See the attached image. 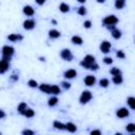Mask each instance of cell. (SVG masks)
<instances>
[{"instance_id":"7402d4cb","label":"cell","mask_w":135,"mask_h":135,"mask_svg":"<svg viewBox=\"0 0 135 135\" xmlns=\"http://www.w3.org/2000/svg\"><path fill=\"white\" fill-rule=\"evenodd\" d=\"M25 110H27V104H25V102H21V104L18 106V111L21 114H23Z\"/></svg>"},{"instance_id":"7bdbcfd3","label":"cell","mask_w":135,"mask_h":135,"mask_svg":"<svg viewBox=\"0 0 135 135\" xmlns=\"http://www.w3.org/2000/svg\"><path fill=\"white\" fill-rule=\"evenodd\" d=\"M78 1H79L80 3H83V2H86V0H78Z\"/></svg>"},{"instance_id":"d590c367","label":"cell","mask_w":135,"mask_h":135,"mask_svg":"<svg viewBox=\"0 0 135 135\" xmlns=\"http://www.w3.org/2000/svg\"><path fill=\"white\" fill-rule=\"evenodd\" d=\"M90 69H91V70H97L98 69V65H96V63L94 62V63H92V65H91Z\"/></svg>"},{"instance_id":"e575fe53","label":"cell","mask_w":135,"mask_h":135,"mask_svg":"<svg viewBox=\"0 0 135 135\" xmlns=\"http://www.w3.org/2000/svg\"><path fill=\"white\" fill-rule=\"evenodd\" d=\"M116 55H117V57H118V58H125V54H124V52H123V51H118V52L116 53Z\"/></svg>"},{"instance_id":"f1b7e54d","label":"cell","mask_w":135,"mask_h":135,"mask_svg":"<svg viewBox=\"0 0 135 135\" xmlns=\"http://www.w3.org/2000/svg\"><path fill=\"white\" fill-rule=\"evenodd\" d=\"M57 102H58V99H57L56 97H53V98H51V99H49V106H51V107H53V106H55Z\"/></svg>"},{"instance_id":"8992f818","label":"cell","mask_w":135,"mask_h":135,"mask_svg":"<svg viewBox=\"0 0 135 135\" xmlns=\"http://www.w3.org/2000/svg\"><path fill=\"white\" fill-rule=\"evenodd\" d=\"M110 49H111V43L109 42V41H104V42H101V44H100V50H101L102 53H108V52H110Z\"/></svg>"},{"instance_id":"7c38bea8","label":"cell","mask_w":135,"mask_h":135,"mask_svg":"<svg viewBox=\"0 0 135 135\" xmlns=\"http://www.w3.org/2000/svg\"><path fill=\"white\" fill-rule=\"evenodd\" d=\"M23 13L25 15H28V16H32V15H34V9L32 8L31 5H25L24 8H23Z\"/></svg>"},{"instance_id":"cb8c5ba5","label":"cell","mask_w":135,"mask_h":135,"mask_svg":"<svg viewBox=\"0 0 135 135\" xmlns=\"http://www.w3.org/2000/svg\"><path fill=\"white\" fill-rule=\"evenodd\" d=\"M112 36L115 38V39H118V38H120L121 37V32L119 31V30H114L113 32H112Z\"/></svg>"},{"instance_id":"603a6c76","label":"cell","mask_w":135,"mask_h":135,"mask_svg":"<svg viewBox=\"0 0 135 135\" xmlns=\"http://www.w3.org/2000/svg\"><path fill=\"white\" fill-rule=\"evenodd\" d=\"M51 93L52 94H59L60 93V89L58 86H51Z\"/></svg>"},{"instance_id":"60d3db41","label":"cell","mask_w":135,"mask_h":135,"mask_svg":"<svg viewBox=\"0 0 135 135\" xmlns=\"http://www.w3.org/2000/svg\"><path fill=\"white\" fill-rule=\"evenodd\" d=\"M91 134H92V135H93V134H100V131L95 130V131H92V132H91Z\"/></svg>"},{"instance_id":"7a4b0ae2","label":"cell","mask_w":135,"mask_h":135,"mask_svg":"<svg viewBox=\"0 0 135 135\" xmlns=\"http://www.w3.org/2000/svg\"><path fill=\"white\" fill-rule=\"evenodd\" d=\"M13 53H14V49H13L12 47H9V46H5L3 47L2 49V54H3V57H4V59L6 60H10V57L13 55Z\"/></svg>"},{"instance_id":"ac0fdd59","label":"cell","mask_w":135,"mask_h":135,"mask_svg":"<svg viewBox=\"0 0 135 135\" xmlns=\"http://www.w3.org/2000/svg\"><path fill=\"white\" fill-rule=\"evenodd\" d=\"M8 39L10 41H17L18 39H22V36H19L17 34H12V35H10L8 37Z\"/></svg>"},{"instance_id":"ab89813d","label":"cell","mask_w":135,"mask_h":135,"mask_svg":"<svg viewBox=\"0 0 135 135\" xmlns=\"http://www.w3.org/2000/svg\"><path fill=\"white\" fill-rule=\"evenodd\" d=\"M44 1H46V0H36V3L39 4V5H41V4L44 3Z\"/></svg>"},{"instance_id":"f546056e","label":"cell","mask_w":135,"mask_h":135,"mask_svg":"<svg viewBox=\"0 0 135 135\" xmlns=\"http://www.w3.org/2000/svg\"><path fill=\"white\" fill-rule=\"evenodd\" d=\"M127 131H128V132L133 133V132L135 131V125H133V124L128 125V126H127Z\"/></svg>"},{"instance_id":"836d02e7","label":"cell","mask_w":135,"mask_h":135,"mask_svg":"<svg viewBox=\"0 0 135 135\" xmlns=\"http://www.w3.org/2000/svg\"><path fill=\"white\" fill-rule=\"evenodd\" d=\"M112 58L111 57H105V59H104V62L107 63V65H110V63H112Z\"/></svg>"},{"instance_id":"9a60e30c","label":"cell","mask_w":135,"mask_h":135,"mask_svg":"<svg viewBox=\"0 0 135 135\" xmlns=\"http://www.w3.org/2000/svg\"><path fill=\"white\" fill-rule=\"evenodd\" d=\"M66 129H68V131H70V132H75L76 130H77V128H76V126L74 125V124H72V123H68L67 125H66Z\"/></svg>"},{"instance_id":"83f0119b","label":"cell","mask_w":135,"mask_h":135,"mask_svg":"<svg viewBox=\"0 0 135 135\" xmlns=\"http://www.w3.org/2000/svg\"><path fill=\"white\" fill-rule=\"evenodd\" d=\"M134 102H135V98L134 97H129V99H128V104H129V106H130L131 109H134L135 108Z\"/></svg>"},{"instance_id":"44dd1931","label":"cell","mask_w":135,"mask_h":135,"mask_svg":"<svg viewBox=\"0 0 135 135\" xmlns=\"http://www.w3.org/2000/svg\"><path fill=\"white\" fill-rule=\"evenodd\" d=\"M54 127L56 129H59V130H62V129H66V125H63L60 121H54Z\"/></svg>"},{"instance_id":"2e32d148","label":"cell","mask_w":135,"mask_h":135,"mask_svg":"<svg viewBox=\"0 0 135 135\" xmlns=\"http://www.w3.org/2000/svg\"><path fill=\"white\" fill-rule=\"evenodd\" d=\"M125 3H126L125 0H115V6H116V9H118V10L123 9L125 6Z\"/></svg>"},{"instance_id":"3957f363","label":"cell","mask_w":135,"mask_h":135,"mask_svg":"<svg viewBox=\"0 0 135 135\" xmlns=\"http://www.w3.org/2000/svg\"><path fill=\"white\" fill-rule=\"evenodd\" d=\"M92 98V94L90 91H83L81 96H80V102L81 104H87V102H89L90 100H91Z\"/></svg>"},{"instance_id":"d6986e66","label":"cell","mask_w":135,"mask_h":135,"mask_svg":"<svg viewBox=\"0 0 135 135\" xmlns=\"http://www.w3.org/2000/svg\"><path fill=\"white\" fill-rule=\"evenodd\" d=\"M113 82L115 83V85H120V83L123 82V78H121V76L120 75H114Z\"/></svg>"},{"instance_id":"484cf974","label":"cell","mask_w":135,"mask_h":135,"mask_svg":"<svg viewBox=\"0 0 135 135\" xmlns=\"http://www.w3.org/2000/svg\"><path fill=\"white\" fill-rule=\"evenodd\" d=\"M109 80L107 79V78H104V79H100V81H99V85H100V87H104V88H107L108 86H109Z\"/></svg>"},{"instance_id":"4316f807","label":"cell","mask_w":135,"mask_h":135,"mask_svg":"<svg viewBox=\"0 0 135 135\" xmlns=\"http://www.w3.org/2000/svg\"><path fill=\"white\" fill-rule=\"evenodd\" d=\"M110 73L114 76V75H121V72H120V70L118 68H113L111 71H110Z\"/></svg>"},{"instance_id":"30bf717a","label":"cell","mask_w":135,"mask_h":135,"mask_svg":"<svg viewBox=\"0 0 135 135\" xmlns=\"http://www.w3.org/2000/svg\"><path fill=\"white\" fill-rule=\"evenodd\" d=\"M116 115L119 118H124V117H127L128 115H129V111H128L126 108H121L116 112Z\"/></svg>"},{"instance_id":"52a82bcc","label":"cell","mask_w":135,"mask_h":135,"mask_svg":"<svg viewBox=\"0 0 135 135\" xmlns=\"http://www.w3.org/2000/svg\"><path fill=\"white\" fill-rule=\"evenodd\" d=\"M23 28L25 30H32L35 28V21L32 20V19H28L23 22Z\"/></svg>"},{"instance_id":"b9f144b4","label":"cell","mask_w":135,"mask_h":135,"mask_svg":"<svg viewBox=\"0 0 135 135\" xmlns=\"http://www.w3.org/2000/svg\"><path fill=\"white\" fill-rule=\"evenodd\" d=\"M96 1H97L98 3H104V2L106 1V0H96Z\"/></svg>"},{"instance_id":"5b68a950","label":"cell","mask_w":135,"mask_h":135,"mask_svg":"<svg viewBox=\"0 0 135 135\" xmlns=\"http://www.w3.org/2000/svg\"><path fill=\"white\" fill-rule=\"evenodd\" d=\"M60 55H61V57H62V59H65V60L71 61V60L73 59V55H72V53H71V51H70L69 49L62 50Z\"/></svg>"},{"instance_id":"d6a6232c","label":"cell","mask_w":135,"mask_h":135,"mask_svg":"<svg viewBox=\"0 0 135 135\" xmlns=\"http://www.w3.org/2000/svg\"><path fill=\"white\" fill-rule=\"evenodd\" d=\"M91 25H92V22L90 20H87V21L83 22V27L87 28V29H90V28H91Z\"/></svg>"},{"instance_id":"277c9868","label":"cell","mask_w":135,"mask_h":135,"mask_svg":"<svg viewBox=\"0 0 135 135\" xmlns=\"http://www.w3.org/2000/svg\"><path fill=\"white\" fill-rule=\"evenodd\" d=\"M118 21V19L116 18V16H114V15H111V16H107L105 19H104V23L106 24V25H113V24H115Z\"/></svg>"},{"instance_id":"74e56055","label":"cell","mask_w":135,"mask_h":135,"mask_svg":"<svg viewBox=\"0 0 135 135\" xmlns=\"http://www.w3.org/2000/svg\"><path fill=\"white\" fill-rule=\"evenodd\" d=\"M22 133H23V134H34V131H31V130H24Z\"/></svg>"},{"instance_id":"e0dca14e","label":"cell","mask_w":135,"mask_h":135,"mask_svg":"<svg viewBox=\"0 0 135 135\" xmlns=\"http://www.w3.org/2000/svg\"><path fill=\"white\" fill-rule=\"evenodd\" d=\"M72 42L73 43H75V44H82V38L81 37H79V36H73L72 37Z\"/></svg>"},{"instance_id":"ffe728a7","label":"cell","mask_w":135,"mask_h":135,"mask_svg":"<svg viewBox=\"0 0 135 135\" xmlns=\"http://www.w3.org/2000/svg\"><path fill=\"white\" fill-rule=\"evenodd\" d=\"M59 10H60L62 13H67V12H69V10H70V6H69L67 3H61V4L59 5Z\"/></svg>"},{"instance_id":"8fae6325","label":"cell","mask_w":135,"mask_h":135,"mask_svg":"<svg viewBox=\"0 0 135 135\" xmlns=\"http://www.w3.org/2000/svg\"><path fill=\"white\" fill-rule=\"evenodd\" d=\"M75 76H77V72L75 70H68L65 72V77L68 79H71V78H74Z\"/></svg>"},{"instance_id":"6da1fadb","label":"cell","mask_w":135,"mask_h":135,"mask_svg":"<svg viewBox=\"0 0 135 135\" xmlns=\"http://www.w3.org/2000/svg\"><path fill=\"white\" fill-rule=\"evenodd\" d=\"M94 62H95L94 56H92V55H87L85 58H83V60L80 62V65L83 68H86V69H90L91 65H92V63H94Z\"/></svg>"},{"instance_id":"ba28073f","label":"cell","mask_w":135,"mask_h":135,"mask_svg":"<svg viewBox=\"0 0 135 135\" xmlns=\"http://www.w3.org/2000/svg\"><path fill=\"white\" fill-rule=\"evenodd\" d=\"M95 81H96V78H95V76H93V75H88L85 78V83L89 87L93 86L95 83Z\"/></svg>"},{"instance_id":"d4e9b609","label":"cell","mask_w":135,"mask_h":135,"mask_svg":"<svg viewBox=\"0 0 135 135\" xmlns=\"http://www.w3.org/2000/svg\"><path fill=\"white\" fill-rule=\"evenodd\" d=\"M23 114H24L27 117H32V116H34V114H35V113H34V111L32 110V109H27V110L24 111Z\"/></svg>"},{"instance_id":"9c48e42d","label":"cell","mask_w":135,"mask_h":135,"mask_svg":"<svg viewBox=\"0 0 135 135\" xmlns=\"http://www.w3.org/2000/svg\"><path fill=\"white\" fill-rule=\"evenodd\" d=\"M9 69V62L6 59H2L0 60V73H4L6 70Z\"/></svg>"},{"instance_id":"1f68e13d","label":"cell","mask_w":135,"mask_h":135,"mask_svg":"<svg viewBox=\"0 0 135 135\" xmlns=\"http://www.w3.org/2000/svg\"><path fill=\"white\" fill-rule=\"evenodd\" d=\"M29 86H30L31 88H36V87H37V81H36V80H33V79L30 80V81H29Z\"/></svg>"},{"instance_id":"4dcf8cb0","label":"cell","mask_w":135,"mask_h":135,"mask_svg":"<svg viewBox=\"0 0 135 135\" xmlns=\"http://www.w3.org/2000/svg\"><path fill=\"white\" fill-rule=\"evenodd\" d=\"M86 13H87V10L85 6H80V8L78 9V14L79 15H86Z\"/></svg>"},{"instance_id":"8d00e7d4","label":"cell","mask_w":135,"mask_h":135,"mask_svg":"<svg viewBox=\"0 0 135 135\" xmlns=\"http://www.w3.org/2000/svg\"><path fill=\"white\" fill-rule=\"evenodd\" d=\"M62 85H63V87H65L66 89H69V88L71 87V86H70V83H69V82H66V81H63V82H62Z\"/></svg>"},{"instance_id":"4fadbf2b","label":"cell","mask_w":135,"mask_h":135,"mask_svg":"<svg viewBox=\"0 0 135 135\" xmlns=\"http://www.w3.org/2000/svg\"><path fill=\"white\" fill-rule=\"evenodd\" d=\"M39 88H40L41 91L44 92V93H47V94H50L51 93V86L47 85V83H42V85Z\"/></svg>"},{"instance_id":"f35d334b","label":"cell","mask_w":135,"mask_h":135,"mask_svg":"<svg viewBox=\"0 0 135 135\" xmlns=\"http://www.w3.org/2000/svg\"><path fill=\"white\" fill-rule=\"evenodd\" d=\"M5 117V113L2 111V110H0V119L1 118H4Z\"/></svg>"},{"instance_id":"5bb4252c","label":"cell","mask_w":135,"mask_h":135,"mask_svg":"<svg viewBox=\"0 0 135 135\" xmlns=\"http://www.w3.org/2000/svg\"><path fill=\"white\" fill-rule=\"evenodd\" d=\"M49 36L51 38H58V37H60V32H58L57 30H50Z\"/></svg>"}]
</instances>
